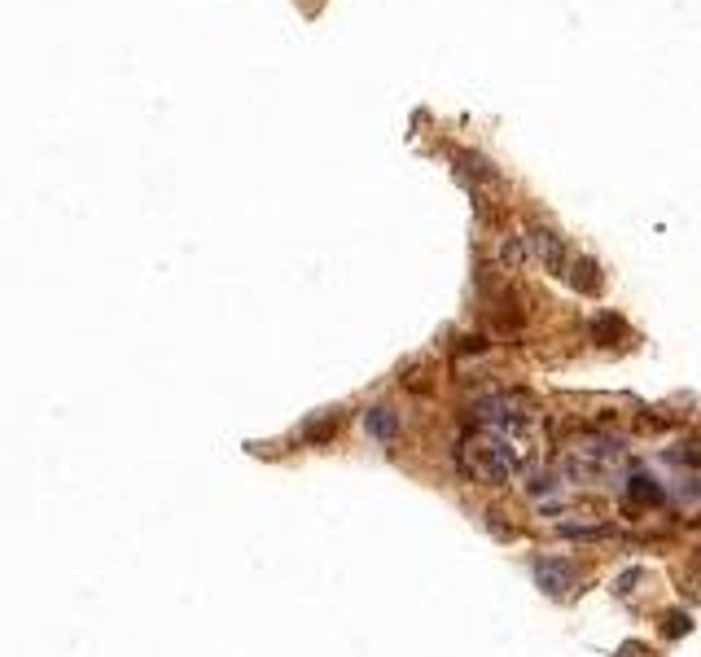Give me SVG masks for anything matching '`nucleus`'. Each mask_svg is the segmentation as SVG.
Segmentation results:
<instances>
[{"label":"nucleus","mask_w":701,"mask_h":657,"mask_svg":"<svg viewBox=\"0 0 701 657\" xmlns=\"http://www.w3.org/2000/svg\"><path fill=\"white\" fill-rule=\"evenodd\" d=\"M592 333H596V342H605V346H614V342L622 337V321H618V316H600V321L592 325Z\"/></svg>","instance_id":"obj_10"},{"label":"nucleus","mask_w":701,"mask_h":657,"mask_svg":"<svg viewBox=\"0 0 701 657\" xmlns=\"http://www.w3.org/2000/svg\"><path fill=\"white\" fill-rule=\"evenodd\" d=\"M566 277H571V285H575V290H584V294H592V290L600 285V268H596L592 259H579V263H575V272H566Z\"/></svg>","instance_id":"obj_9"},{"label":"nucleus","mask_w":701,"mask_h":657,"mask_svg":"<svg viewBox=\"0 0 701 657\" xmlns=\"http://www.w3.org/2000/svg\"><path fill=\"white\" fill-rule=\"evenodd\" d=\"M473 421H478L482 430H500V435H509L513 442H522V438L540 426V413H535L531 399H522V395H491V399H482V404L473 408Z\"/></svg>","instance_id":"obj_3"},{"label":"nucleus","mask_w":701,"mask_h":657,"mask_svg":"<svg viewBox=\"0 0 701 657\" xmlns=\"http://www.w3.org/2000/svg\"><path fill=\"white\" fill-rule=\"evenodd\" d=\"M364 435L377 438V442H395L399 438V413H390V408H368L364 413Z\"/></svg>","instance_id":"obj_6"},{"label":"nucleus","mask_w":701,"mask_h":657,"mask_svg":"<svg viewBox=\"0 0 701 657\" xmlns=\"http://www.w3.org/2000/svg\"><path fill=\"white\" fill-rule=\"evenodd\" d=\"M667 460H671V465H684V469H701V447L698 442H684V447H676Z\"/></svg>","instance_id":"obj_11"},{"label":"nucleus","mask_w":701,"mask_h":657,"mask_svg":"<svg viewBox=\"0 0 701 657\" xmlns=\"http://www.w3.org/2000/svg\"><path fill=\"white\" fill-rule=\"evenodd\" d=\"M535 583H540L548 596H566V592H575V583H579V565L566 561V556H535Z\"/></svg>","instance_id":"obj_4"},{"label":"nucleus","mask_w":701,"mask_h":657,"mask_svg":"<svg viewBox=\"0 0 701 657\" xmlns=\"http://www.w3.org/2000/svg\"><path fill=\"white\" fill-rule=\"evenodd\" d=\"M622 460V442L614 435H579L562 456L566 482H605Z\"/></svg>","instance_id":"obj_2"},{"label":"nucleus","mask_w":701,"mask_h":657,"mask_svg":"<svg viewBox=\"0 0 701 657\" xmlns=\"http://www.w3.org/2000/svg\"><path fill=\"white\" fill-rule=\"evenodd\" d=\"M531 246H535V254L548 263V272L566 277V246H562V237H557V232H548V228H535V232H531Z\"/></svg>","instance_id":"obj_5"},{"label":"nucleus","mask_w":701,"mask_h":657,"mask_svg":"<svg viewBox=\"0 0 701 657\" xmlns=\"http://www.w3.org/2000/svg\"><path fill=\"white\" fill-rule=\"evenodd\" d=\"M457 465L469 482H482V487H504L513 482V473L522 469V442H513L500 430H469L457 447Z\"/></svg>","instance_id":"obj_1"},{"label":"nucleus","mask_w":701,"mask_h":657,"mask_svg":"<svg viewBox=\"0 0 701 657\" xmlns=\"http://www.w3.org/2000/svg\"><path fill=\"white\" fill-rule=\"evenodd\" d=\"M343 421H347L343 408H329V413H321L316 421H307V426L299 430V438H303V442H329V438L343 430Z\"/></svg>","instance_id":"obj_7"},{"label":"nucleus","mask_w":701,"mask_h":657,"mask_svg":"<svg viewBox=\"0 0 701 657\" xmlns=\"http://www.w3.org/2000/svg\"><path fill=\"white\" fill-rule=\"evenodd\" d=\"M662 632H671V636H684V632H689V618H684V614H671V618L662 623Z\"/></svg>","instance_id":"obj_12"},{"label":"nucleus","mask_w":701,"mask_h":657,"mask_svg":"<svg viewBox=\"0 0 701 657\" xmlns=\"http://www.w3.org/2000/svg\"><path fill=\"white\" fill-rule=\"evenodd\" d=\"M662 487L649 478V473H631L627 478V504H662Z\"/></svg>","instance_id":"obj_8"}]
</instances>
